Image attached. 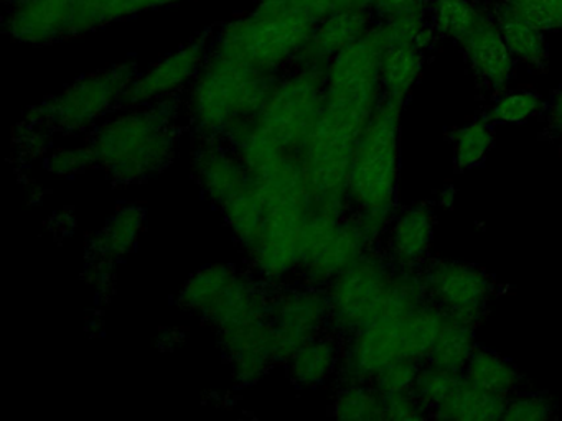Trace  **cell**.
Masks as SVG:
<instances>
[{
  "label": "cell",
  "instance_id": "6da1fadb",
  "mask_svg": "<svg viewBox=\"0 0 562 421\" xmlns=\"http://www.w3.org/2000/svg\"><path fill=\"white\" fill-rule=\"evenodd\" d=\"M383 46L380 25H373L327 65L321 112L302 150L305 180L317 207L347 209L355 148L383 99Z\"/></svg>",
  "mask_w": 562,
  "mask_h": 421
},
{
  "label": "cell",
  "instance_id": "7a4b0ae2",
  "mask_svg": "<svg viewBox=\"0 0 562 421\" xmlns=\"http://www.w3.org/2000/svg\"><path fill=\"white\" fill-rule=\"evenodd\" d=\"M183 99L123 105L88 134L97 164L117 184H134L162 173L182 137Z\"/></svg>",
  "mask_w": 562,
  "mask_h": 421
},
{
  "label": "cell",
  "instance_id": "3957f363",
  "mask_svg": "<svg viewBox=\"0 0 562 421\" xmlns=\"http://www.w3.org/2000/svg\"><path fill=\"white\" fill-rule=\"evenodd\" d=\"M265 197L266 216L246 266L271 288L297 275L299 247L308 214L314 209L302 158L289 155L251 171Z\"/></svg>",
  "mask_w": 562,
  "mask_h": 421
},
{
  "label": "cell",
  "instance_id": "277c9868",
  "mask_svg": "<svg viewBox=\"0 0 562 421\" xmlns=\"http://www.w3.org/2000/svg\"><path fill=\"white\" fill-rule=\"evenodd\" d=\"M279 78L210 52L182 95L187 125L196 138L228 140L239 125L261 111Z\"/></svg>",
  "mask_w": 562,
  "mask_h": 421
},
{
  "label": "cell",
  "instance_id": "5b68a950",
  "mask_svg": "<svg viewBox=\"0 0 562 421\" xmlns=\"http://www.w3.org/2000/svg\"><path fill=\"white\" fill-rule=\"evenodd\" d=\"M403 105L383 95L358 140L348 177V213L374 240L386 229L396 206Z\"/></svg>",
  "mask_w": 562,
  "mask_h": 421
},
{
  "label": "cell",
  "instance_id": "8992f818",
  "mask_svg": "<svg viewBox=\"0 0 562 421\" xmlns=\"http://www.w3.org/2000/svg\"><path fill=\"white\" fill-rule=\"evenodd\" d=\"M317 22L285 0H259L246 15L226 23L212 52L266 75H284L301 58Z\"/></svg>",
  "mask_w": 562,
  "mask_h": 421
},
{
  "label": "cell",
  "instance_id": "52a82bcc",
  "mask_svg": "<svg viewBox=\"0 0 562 421\" xmlns=\"http://www.w3.org/2000/svg\"><path fill=\"white\" fill-rule=\"evenodd\" d=\"M446 315L432 303L401 316H381L341 339V382H371L403 359L427 361Z\"/></svg>",
  "mask_w": 562,
  "mask_h": 421
},
{
  "label": "cell",
  "instance_id": "ba28073f",
  "mask_svg": "<svg viewBox=\"0 0 562 421\" xmlns=\"http://www.w3.org/2000/svg\"><path fill=\"white\" fill-rule=\"evenodd\" d=\"M325 71V66H292L281 75L261 111L239 127L248 128L284 153L302 158L321 112Z\"/></svg>",
  "mask_w": 562,
  "mask_h": 421
},
{
  "label": "cell",
  "instance_id": "9c48e42d",
  "mask_svg": "<svg viewBox=\"0 0 562 421\" xmlns=\"http://www.w3.org/2000/svg\"><path fill=\"white\" fill-rule=\"evenodd\" d=\"M137 72L136 62L127 61L83 76L31 109L25 121L41 125L54 135L90 134L108 115L123 107L127 89Z\"/></svg>",
  "mask_w": 562,
  "mask_h": 421
},
{
  "label": "cell",
  "instance_id": "30bf717a",
  "mask_svg": "<svg viewBox=\"0 0 562 421\" xmlns=\"http://www.w3.org/2000/svg\"><path fill=\"white\" fill-rule=\"evenodd\" d=\"M271 286L248 266L213 263L189 276L179 293V306L216 331L269 312Z\"/></svg>",
  "mask_w": 562,
  "mask_h": 421
},
{
  "label": "cell",
  "instance_id": "8fae6325",
  "mask_svg": "<svg viewBox=\"0 0 562 421\" xmlns=\"http://www.w3.org/2000/svg\"><path fill=\"white\" fill-rule=\"evenodd\" d=\"M373 242L363 224L350 213L314 207L302 230L295 280L324 288L371 250Z\"/></svg>",
  "mask_w": 562,
  "mask_h": 421
},
{
  "label": "cell",
  "instance_id": "7c38bea8",
  "mask_svg": "<svg viewBox=\"0 0 562 421\" xmlns=\"http://www.w3.org/2000/svg\"><path fill=\"white\" fill-rule=\"evenodd\" d=\"M393 273L390 259L371 249L325 285L330 331L345 339L374 321L383 309Z\"/></svg>",
  "mask_w": 562,
  "mask_h": 421
},
{
  "label": "cell",
  "instance_id": "4fadbf2b",
  "mask_svg": "<svg viewBox=\"0 0 562 421\" xmlns=\"http://www.w3.org/2000/svg\"><path fill=\"white\" fill-rule=\"evenodd\" d=\"M269 318L278 341L279 365L305 342L330 331L325 289L301 280L272 289Z\"/></svg>",
  "mask_w": 562,
  "mask_h": 421
},
{
  "label": "cell",
  "instance_id": "5bb4252c",
  "mask_svg": "<svg viewBox=\"0 0 562 421\" xmlns=\"http://www.w3.org/2000/svg\"><path fill=\"white\" fill-rule=\"evenodd\" d=\"M429 301L443 315L473 326L485 316L493 280L479 266L463 262H436L423 273Z\"/></svg>",
  "mask_w": 562,
  "mask_h": 421
},
{
  "label": "cell",
  "instance_id": "9a60e30c",
  "mask_svg": "<svg viewBox=\"0 0 562 421\" xmlns=\"http://www.w3.org/2000/svg\"><path fill=\"white\" fill-rule=\"evenodd\" d=\"M213 38V30H205L177 52L154 62L146 71L137 72L127 89L124 105L150 104L183 95L205 65L212 52Z\"/></svg>",
  "mask_w": 562,
  "mask_h": 421
},
{
  "label": "cell",
  "instance_id": "2e32d148",
  "mask_svg": "<svg viewBox=\"0 0 562 421\" xmlns=\"http://www.w3.org/2000/svg\"><path fill=\"white\" fill-rule=\"evenodd\" d=\"M218 342L232 368L233 380L241 387L258 384L279 365L278 341L269 312L220 329Z\"/></svg>",
  "mask_w": 562,
  "mask_h": 421
},
{
  "label": "cell",
  "instance_id": "e0dca14e",
  "mask_svg": "<svg viewBox=\"0 0 562 421\" xmlns=\"http://www.w3.org/2000/svg\"><path fill=\"white\" fill-rule=\"evenodd\" d=\"M192 171L206 200L218 209L251 181L248 168L225 140L196 138Z\"/></svg>",
  "mask_w": 562,
  "mask_h": 421
},
{
  "label": "cell",
  "instance_id": "ac0fdd59",
  "mask_svg": "<svg viewBox=\"0 0 562 421\" xmlns=\"http://www.w3.org/2000/svg\"><path fill=\"white\" fill-rule=\"evenodd\" d=\"M70 0H21L5 16V32L15 42L47 45L71 38Z\"/></svg>",
  "mask_w": 562,
  "mask_h": 421
},
{
  "label": "cell",
  "instance_id": "d6986e66",
  "mask_svg": "<svg viewBox=\"0 0 562 421\" xmlns=\"http://www.w3.org/2000/svg\"><path fill=\"white\" fill-rule=\"evenodd\" d=\"M459 45L462 46L476 79L495 91L505 88L512 78L515 58L509 53L493 15L485 13L479 25Z\"/></svg>",
  "mask_w": 562,
  "mask_h": 421
},
{
  "label": "cell",
  "instance_id": "ffe728a7",
  "mask_svg": "<svg viewBox=\"0 0 562 421\" xmlns=\"http://www.w3.org/2000/svg\"><path fill=\"white\" fill-rule=\"evenodd\" d=\"M144 224H146V213L136 204H126L116 210L110 223L101 229L91 243L90 252L93 253L91 275L94 282L106 283L117 262L133 252L143 234Z\"/></svg>",
  "mask_w": 562,
  "mask_h": 421
},
{
  "label": "cell",
  "instance_id": "44dd1931",
  "mask_svg": "<svg viewBox=\"0 0 562 421\" xmlns=\"http://www.w3.org/2000/svg\"><path fill=\"white\" fill-rule=\"evenodd\" d=\"M370 9L345 10L321 20L295 65L325 66L371 29ZM294 65V66H295Z\"/></svg>",
  "mask_w": 562,
  "mask_h": 421
},
{
  "label": "cell",
  "instance_id": "7402d4cb",
  "mask_svg": "<svg viewBox=\"0 0 562 421\" xmlns=\"http://www.w3.org/2000/svg\"><path fill=\"white\" fill-rule=\"evenodd\" d=\"M434 217L426 206H411L393 220L387 237V259L397 270H414L429 253Z\"/></svg>",
  "mask_w": 562,
  "mask_h": 421
},
{
  "label": "cell",
  "instance_id": "603a6c76",
  "mask_svg": "<svg viewBox=\"0 0 562 421\" xmlns=\"http://www.w3.org/2000/svg\"><path fill=\"white\" fill-rule=\"evenodd\" d=\"M340 361L341 338L335 332L325 331L295 349L284 367L297 387L318 388L327 384L331 375L338 374Z\"/></svg>",
  "mask_w": 562,
  "mask_h": 421
},
{
  "label": "cell",
  "instance_id": "cb8c5ba5",
  "mask_svg": "<svg viewBox=\"0 0 562 421\" xmlns=\"http://www.w3.org/2000/svg\"><path fill=\"white\" fill-rule=\"evenodd\" d=\"M493 19L515 61L525 62L529 68H546L549 45L544 30L539 29L503 2L496 5Z\"/></svg>",
  "mask_w": 562,
  "mask_h": 421
},
{
  "label": "cell",
  "instance_id": "d4e9b609",
  "mask_svg": "<svg viewBox=\"0 0 562 421\" xmlns=\"http://www.w3.org/2000/svg\"><path fill=\"white\" fill-rule=\"evenodd\" d=\"M220 213L238 242L243 255H248L258 243L266 216L265 197H262L255 178L251 177V181L245 187H241L235 196L229 197L220 207Z\"/></svg>",
  "mask_w": 562,
  "mask_h": 421
},
{
  "label": "cell",
  "instance_id": "484cf974",
  "mask_svg": "<svg viewBox=\"0 0 562 421\" xmlns=\"http://www.w3.org/2000/svg\"><path fill=\"white\" fill-rule=\"evenodd\" d=\"M423 65L424 49L419 46L407 42L384 39L383 55H381V84H383L384 98L394 99L404 104L419 79Z\"/></svg>",
  "mask_w": 562,
  "mask_h": 421
},
{
  "label": "cell",
  "instance_id": "4316f807",
  "mask_svg": "<svg viewBox=\"0 0 562 421\" xmlns=\"http://www.w3.org/2000/svg\"><path fill=\"white\" fill-rule=\"evenodd\" d=\"M506 401L508 398L488 394L463 377L452 394L434 408L432 417L456 421L503 420Z\"/></svg>",
  "mask_w": 562,
  "mask_h": 421
},
{
  "label": "cell",
  "instance_id": "83f0119b",
  "mask_svg": "<svg viewBox=\"0 0 562 421\" xmlns=\"http://www.w3.org/2000/svg\"><path fill=\"white\" fill-rule=\"evenodd\" d=\"M70 36H77L169 3L167 0H70Z\"/></svg>",
  "mask_w": 562,
  "mask_h": 421
},
{
  "label": "cell",
  "instance_id": "f1b7e54d",
  "mask_svg": "<svg viewBox=\"0 0 562 421\" xmlns=\"http://www.w3.org/2000/svg\"><path fill=\"white\" fill-rule=\"evenodd\" d=\"M463 377L475 387L505 398H509L521 384L518 368L488 349H475L463 371Z\"/></svg>",
  "mask_w": 562,
  "mask_h": 421
},
{
  "label": "cell",
  "instance_id": "f546056e",
  "mask_svg": "<svg viewBox=\"0 0 562 421\" xmlns=\"http://www.w3.org/2000/svg\"><path fill=\"white\" fill-rule=\"evenodd\" d=\"M475 332L473 326L463 325L446 316L436 344L427 357V364L447 368V371H465L470 357L475 352Z\"/></svg>",
  "mask_w": 562,
  "mask_h": 421
},
{
  "label": "cell",
  "instance_id": "4dcf8cb0",
  "mask_svg": "<svg viewBox=\"0 0 562 421\" xmlns=\"http://www.w3.org/2000/svg\"><path fill=\"white\" fill-rule=\"evenodd\" d=\"M331 413L340 420H384L383 395L371 382H341L331 401Z\"/></svg>",
  "mask_w": 562,
  "mask_h": 421
},
{
  "label": "cell",
  "instance_id": "1f68e13d",
  "mask_svg": "<svg viewBox=\"0 0 562 421\" xmlns=\"http://www.w3.org/2000/svg\"><path fill=\"white\" fill-rule=\"evenodd\" d=\"M432 29L446 38L460 43L483 19V12L473 0H430Z\"/></svg>",
  "mask_w": 562,
  "mask_h": 421
},
{
  "label": "cell",
  "instance_id": "d6a6232c",
  "mask_svg": "<svg viewBox=\"0 0 562 421\" xmlns=\"http://www.w3.org/2000/svg\"><path fill=\"white\" fill-rule=\"evenodd\" d=\"M495 144L492 124L486 118H475L457 128L453 134V158L460 170H470L482 163Z\"/></svg>",
  "mask_w": 562,
  "mask_h": 421
},
{
  "label": "cell",
  "instance_id": "836d02e7",
  "mask_svg": "<svg viewBox=\"0 0 562 421\" xmlns=\"http://www.w3.org/2000/svg\"><path fill=\"white\" fill-rule=\"evenodd\" d=\"M462 372L447 371V368L437 367V365L427 364L420 367L414 384L413 394L432 417L434 408L439 407L453 388L462 382Z\"/></svg>",
  "mask_w": 562,
  "mask_h": 421
},
{
  "label": "cell",
  "instance_id": "e575fe53",
  "mask_svg": "<svg viewBox=\"0 0 562 421\" xmlns=\"http://www.w3.org/2000/svg\"><path fill=\"white\" fill-rule=\"evenodd\" d=\"M45 167L57 177H77L87 173L91 168H98V164L93 147L87 138L83 145L52 148L45 157Z\"/></svg>",
  "mask_w": 562,
  "mask_h": 421
},
{
  "label": "cell",
  "instance_id": "d590c367",
  "mask_svg": "<svg viewBox=\"0 0 562 421\" xmlns=\"http://www.w3.org/2000/svg\"><path fill=\"white\" fill-rule=\"evenodd\" d=\"M541 95L535 91H515L509 94H503L496 99L490 111V118L493 122H502V124H519V122L529 121L532 115L541 111Z\"/></svg>",
  "mask_w": 562,
  "mask_h": 421
},
{
  "label": "cell",
  "instance_id": "8d00e7d4",
  "mask_svg": "<svg viewBox=\"0 0 562 421\" xmlns=\"http://www.w3.org/2000/svg\"><path fill=\"white\" fill-rule=\"evenodd\" d=\"M544 32L562 30V0H499Z\"/></svg>",
  "mask_w": 562,
  "mask_h": 421
},
{
  "label": "cell",
  "instance_id": "74e56055",
  "mask_svg": "<svg viewBox=\"0 0 562 421\" xmlns=\"http://www.w3.org/2000/svg\"><path fill=\"white\" fill-rule=\"evenodd\" d=\"M420 361L414 359H403L394 362L380 372L371 384L376 387L381 395L403 394V391H413L417 375L420 372Z\"/></svg>",
  "mask_w": 562,
  "mask_h": 421
},
{
  "label": "cell",
  "instance_id": "f35d334b",
  "mask_svg": "<svg viewBox=\"0 0 562 421\" xmlns=\"http://www.w3.org/2000/svg\"><path fill=\"white\" fill-rule=\"evenodd\" d=\"M554 417V407L544 395L526 394L508 398L505 417L509 421H544Z\"/></svg>",
  "mask_w": 562,
  "mask_h": 421
},
{
  "label": "cell",
  "instance_id": "ab89813d",
  "mask_svg": "<svg viewBox=\"0 0 562 421\" xmlns=\"http://www.w3.org/2000/svg\"><path fill=\"white\" fill-rule=\"evenodd\" d=\"M384 420L416 421L430 417L427 408L414 397L413 391L383 395Z\"/></svg>",
  "mask_w": 562,
  "mask_h": 421
},
{
  "label": "cell",
  "instance_id": "60d3db41",
  "mask_svg": "<svg viewBox=\"0 0 562 421\" xmlns=\"http://www.w3.org/2000/svg\"><path fill=\"white\" fill-rule=\"evenodd\" d=\"M301 12L307 13L315 22L327 19L334 13L353 9H371V0H285Z\"/></svg>",
  "mask_w": 562,
  "mask_h": 421
},
{
  "label": "cell",
  "instance_id": "b9f144b4",
  "mask_svg": "<svg viewBox=\"0 0 562 421\" xmlns=\"http://www.w3.org/2000/svg\"><path fill=\"white\" fill-rule=\"evenodd\" d=\"M430 0H371V9L383 20L404 15H426Z\"/></svg>",
  "mask_w": 562,
  "mask_h": 421
},
{
  "label": "cell",
  "instance_id": "7bdbcfd3",
  "mask_svg": "<svg viewBox=\"0 0 562 421\" xmlns=\"http://www.w3.org/2000/svg\"><path fill=\"white\" fill-rule=\"evenodd\" d=\"M549 122L555 130H562V89L555 94L549 112Z\"/></svg>",
  "mask_w": 562,
  "mask_h": 421
},
{
  "label": "cell",
  "instance_id": "ee69618b",
  "mask_svg": "<svg viewBox=\"0 0 562 421\" xmlns=\"http://www.w3.org/2000/svg\"><path fill=\"white\" fill-rule=\"evenodd\" d=\"M453 201H456V190H453V187H446V190L440 191V194H439L440 206L447 207V209H450V207H452Z\"/></svg>",
  "mask_w": 562,
  "mask_h": 421
},
{
  "label": "cell",
  "instance_id": "f6af8a7d",
  "mask_svg": "<svg viewBox=\"0 0 562 421\" xmlns=\"http://www.w3.org/2000/svg\"><path fill=\"white\" fill-rule=\"evenodd\" d=\"M5 3H9V5H12V3L21 2V0H4Z\"/></svg>",
  "mask_w": 562,
  "mask_h": 421
}]
</instances>
